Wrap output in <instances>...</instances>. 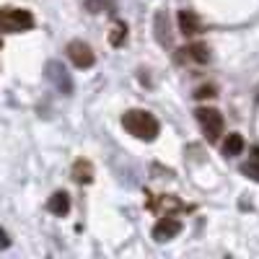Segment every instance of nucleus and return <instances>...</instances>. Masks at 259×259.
Segmentation results:
<instances>
[{"instance_id": "nucleus-1", "label": "nucleus", "mask_w": 259, "mask_h": 259, "mask_svg": "<svg viewBox=\"0 0 259 259\" xmlns=\"http://www.w3.org/2000/svg\"><path fill=\"white\" fill-rule=\"evenodd\" d=\"M122 127H124L133 138L145 140V143L156 140L158 133H161L158 119L150 114V112H145V109H130V112H124V114H122Z\"/></svg>"}, {"instance_id": "nucleus-2", "label": "nucleus", "mask_w": 259, "mask_h": 259, "mask_svg": "<svg viewBox=\"0 0 259 259\" xmlns=\"http://www.w3.org/2000/svg\"><path fill=\"white\" fill-rule=\"evenodd\" d=\"M34 16L31 11L26 8H0V31H6V34H21V31H29L34 29Z\"/></svg>"}, {"instance_id": "nucleus-3", "label": "nucleus", "mask_w": 259, "mask_h": 259, "mask_svg": "<svg viewBox=\"0 0 259 259\" xmlns=\"http://www.w3.org/2000/svg\"><path fill=\"white\" fill-rule=\"evenodd\" d=\"M194 117H197L202 133H205V138H207L210 143H218V140H221L226 122H223V114H221L218 109H197V112H194Z\"/></svg>"}, {"instance_id": "nucleus-4", "label": "nucleus", "mask_w": 259, "mask_h": 259, "mask_svg": "<svg viewBox=\"0 0 259 259\" xmlns=\"http://www.w3.org/2000/svg\"><path fill=\"white\" fill-rule=\"evenodd\" d=\"M65 52H68V57H70V62L75 65V68H80V70H89V68H94V62H96V55H94V50L85 45V41H80V39H73L68 47H65Z\"/></svg>"}, {"instance_id": "nucleus-5", "label": "nucleus", "mask_w": 259, "mask_h": 259, "mask_svg": "<svg viewBox=\"0 0 259 259\" xmlns=\"http://www.w3.org/2000/svg\"><path fill=\"white\" fill-rule=\"evenodd\" d=\"M47 78H50V83L55 85L62 96H70L73 94V80H70L68 70L62 68V62H57V60L47 62Z\"/></svg>"}, {"instance_id": "nucleus-6", "label": "nucleus", "mask_w": 259, "mask_h": 259, "mask_svg": "<svg viewBox=\"0 0 259 259\" xmlns=\"http://www.w3.org/2000/svg\"><path fill=\"white\" fill-rule=\"evenodd\" d=\"M182 233V221L171 218V215H166V218H161L156 226H153V239L156 241H168L174 239V236Z\"/></svg>"}, {"instance_id": "nucleus-7", "label": "nucleus", "mask_w": 259, "mask_h": 259, "mask_svg": "<svg viewBox=\"0 0 259 259\" xmlns=\"http://www.w3.org/2000/svg\"><path fill=\"white\" fill-rule=\"evenodd\" d=\"M179 31L184 36H194L202 31V21L194 11H179Z\"/></svg>"}, {"instance_id": "nucleus-8", "label": "nucleus", "mask_w": 259, "mask_h": 259, "mask_svg": "<svg viewBox=\"0 0 259 259\" xmlns=\"http://www.w3.org/2000/svg\"><path fill=\"white\" fill-rule=\"evenodd\" d=\"M73 182L78 184H91L94 182V163L85 161V158H78L73 163Z\"/></svg>"}, {"instance_id": "nucleus-9", "label": "nucleus", "mask_w": 259, "mask_h": 259, "mask_svg": "<svg viewBox=\"0 0 259 259\" xmlns=\"http://www.w3.org/2000/svg\"><path fill=\"white\" fill-rule=\"evenodd\" d=\"M47 210L52 212V215H68L70 212V197H68V192H55L52 197L47 200Z\"/></svg>"}, {"instance_id": "nucleus-10", "label": "nucleus", "mask_w": 259, "mask_h": 259, "mask_svg": "<svg viewBox=\"0 0 259 259\" xmlns=\"http://www.w3.org/2000/svg\"><path fill=\"white\" fill-rule=\"evenodd\" d=\"M241 150H244V138L239 133H231L223 143V156H241Z\"/></svg>"}, {"instance_id": "nucleus-11", "label": "nucleus", "mask_w": 259, "mask_h": 259, "mask_svg": "<svg viewBox=\"0 0 259 259\" xmlns=\"http://www.w3.org/2000/svg\"><path fill=\"white\" fill-rule=\"evenodd\" d=\"M184 52H187V57H192L194 62H200V65L210 60V50H207V45H200V41H194V45H189Z\"/></svg>"}, {"instance_id": "nucleus-12", "label": "nucleus", "mask_w": 259, "mask_h": 259, "mask_svg": "<svg viewBox=\"0 0 259 259\" xmlns=\"http://www.w3.org/2000/svg\"><path fill=\"white\" fill-rule=\"evenodd\" d=\"M124 39H127V26L122 24V21H117V24L112 26V34H109V41L114 47H119V45H124Z\"/></svg>"}, {"instance_id": "nucleus-13", "label": "nucleus", "mask_w": 259, "mask_h": 259, "mask_svg": "<svg viewBox=\"0 0 259 259\" xmlns=\"http://www.w3.org/2000/svg\"><path fill=\"white\" fill-rule=\"evenodd\" d=\"M163 31H168L166 13H156V36H158L161 45H166V41H168V34H163Z\"/></svg>"}, {"instance_id": "nucleus-14", "label": "nucleus", "mask_w": 259, "mask_h": 259, "mask_svg": "<svg viewBox=\"0 0 259 259\" xmlns=\"http://www.w3.org/2000/svg\"><path fill=\"white\" fill-rule=\"evenodd\" d=\"M241 171H244L246 177H251V179H256V182H259V163H256V161L244 163V166H241Z\"/></svg>"}, {"instance_id": "nucleus-15", "label": "nucleus", "mask_w": 259, "mask_h": 259, "mask_svg": "<svg viewBox=\"0 0 259 259\" xmlns=\"http://www.w3.org/2000/svg\"><path fill=\"white\" fill-rule=\"evenodd\" d=\"M212 96H218L215 94V85H200V89L194 91V99H212Z\"/></svg>"}, {"instance_id": "nucleus-16", "label": "nucleus", "mask_w": 259, "mask_h": 259, "mask_svg": "<svg viewBox=\"0 0 259 259\" xmlns=\"http://www.w3.org/2000/svg\"><path fill=\"white\" fill-rule=\"evenodd\" d=\"M104 3H106V0H85V8H89L91 13H101Z\"/></svg>"}, {"instance_id": "nucleus-17", "label": "nucleus", "mask_w": 259, "mask_h": 259, "mask_svg": "<svg viewBox=\"0 0 259 259\" xmlns=\"http://www.w3.org/2000/svg\"><path fill=\"white\" fill-rule=\"evenodd\" d=\"M11 246V239H8V233L0 228V249H8Z\"/></svg>"}, {"instance_id": "nucleus-18", "label": "nucleus", "mask_w": 259, "mask_h": 259, "mask_svg": "<svg viewBox=\"0 0 259 259\" xmlns=\"http://www.w3.org/2000/svg\"><path fill=\"white\" fill-rule=\"evenodd\" d=\"M251 161H256V163H259V148H254V150H251Z\"/></svg>"}]
</instances>
